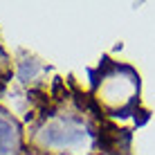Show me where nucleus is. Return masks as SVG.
Masks as SVG:
<instances>
[{"instance_id": "2", "label": "nucleus", "mask_w": 155, "mask_h": 155, "mask_svg": "<svg viewBox=\"0 0 155 155\" xmlns=\"http://www.w3.org/2000/svg\"><path fill=\"white\" fill-rule=\"evenodd\" d=\"M18 146V128L0 117V155H9Z\"/></svg>"}, {"instance_id": "1", "label": "nucleus", "mask_w": 155, "mask_h": 155, "mask_svg": "<svg viewBox=\"0 0 155 155\" xmlns=\"http://www.w3.org/2000/svg\"><path fill=\"white\" fill-rule=\"evenodd\" d=\"M83 137H85V128L70 119L54 121L43 130V140L47 144H54V146H72V144L81 142Z\"/></svg>"}]
</instances>
